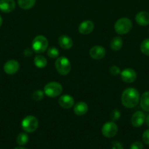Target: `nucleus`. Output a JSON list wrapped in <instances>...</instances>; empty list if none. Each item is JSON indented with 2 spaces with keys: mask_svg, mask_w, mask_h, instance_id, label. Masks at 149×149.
Masks as SVG:
<instances>
[{
  "mask_svg": "<svg viewBox=\"0 0 149 149\" xmlns=\"http://www.w3.org/2000/svg\"><path fill=\"white\" fill-rule=\"evenodd\" d=\"M140 94L136 89L129 87L123 92L121 95V102L124 107L131 109L138 104Z\"/></svg>",
  "mask_w": 149,
  "mask_h": 149,
  "instance_id": "obj_1",
  "label": "nucleus"
},
{
  "mask_svg": "<svg viewBox=\"0 0 149 149\" xmlns=\"http://www.w3.org/2000/svg\"><path fill=\"white\" fill-rule=\"evenodd\" d=\"M114 29L118 34H127L132 29V23L130 19L127 18V17H122V18L118 19L115 22Z\"/></svg>",
  "mask_w": 149,
  "mask_h": 149,
  "instance_id": "obj_2",
  "label": "nucleus"
},
{
  "mask_svg": "<svg viewBox=\"0 0 149 149\" xmlns=\"http://www.w3.org/2000/svg\"><path fill=\"white\" fill-rule=\"evenodd\" d=\"M55 67L61 75H67L71 71V63L68 58L64 56L58 57L55 62Z\"/></svg>",
  "mask_w": 149,
  "mask_h": 149,
  "instance_id": "obj_3",
  "label": "nucleus"
},
{
  "mask_svg": "<svg viewBox=\"0 0 149 149\" xmlns=\"http://www.w3.org/2000/svg\"><path fill=\"white\" fill-rule=\"evenodd\" d=\"M32 49L35 53H43L48 47V41L45 36L39 35L32 41Z\"/></svg>",
  "mask_w": 149,
  "mask_h": 149,
  "instance_id": "obj_4",
  "label": "nucleus"
},
{
  "mask_svg": "<svg viewBox=\"0 0 149 149\" xmlns=\"http://www.w3.org/2000/svg\"><path fill=\"white\" fill-rule=\"evenodd\" d=\"M63 91V87L60 83L51 81L44 87V93L49 97H56L60 95Z\"/></svg>",
  "mask_w": 149,
  "mask_h": 149,
  "instance_id": "obj_5",
  "label": "nucleus"
},
{
  "mask_svg": "<svg viewBox=\"0 0 149 149\" xmlns=\"http://www.w3.org/2000/svg\"><path fill=\"white\" fill-rule=\"evenodd\" d=\"M39 122L35 116L29 115L26 116L21 122V127L26 132H33L37 129Z\"/></svg>",
  "mask_w": 149,
  "mask_h": 149,
  "instance_id": "obj_6",
  "label": "nucleus"
},
{
  "mask_svg": "<svg viewBox=\"0 0 149 149\" xmlns=\"http://www.w3.org/2000/svg\"><path fill=\"white\" fill-rule=\"evenodd\" d=\"M117 132H118V127L114 122H106L102 126V133L106 138H113Z\"/></svg>",
  "mask_w": 149,
  "mask_h": 149,
  "instance_id": "obj_7",
  "label": "nucleus"
},
{
  "mask_svg": "<svg viewBox=\"0 0 149 149\" xmlns=\"http://www.w3.org/2000/svg\"><path fill=\"white\" fill-rule=\"evenodd\" d=\"M19 68H20V65L15 60H10L7 61L4 65V72L9 75H13L17 73Z\"/></svg>",
  "mask_w": 149,
  "mask_h": 149,
  "instance_id": "obj_8",
  "label": "nucleus"
},
{
  "mask_svg": "<svg viewBox=\"0 0 149 149\" xmlns=\"http://www.w3.org/2000/svg\"><path fill=\"white\" fill-rule=\"evenodd\" d=\"M121 79L126 83H132L137 79V74L130 68H125L121 72Z\"/></svg>",
  "mask_w": 149,
  "mask_h": 149,
  "instance_id": "obj_9",
  "label": "nucleus"
},
{
  "mask_svg": "<svg viewBox=\"0 0 149 149\" xmlns=\"http://www.w3.org/2000/svg\"><path fill=\"white\" fill-rule=\"evenodd\" d=\"M106 51L105 49L102 46L99 45H95L93 47L91 48L89 51V55L93 59L100 60L105 57Z\"/></svg>",
  "mask_w": 149,
  "mask_h": 149,
  "instance_id": "obj_10",
  "label": "nucleus"
},
{
  "mask_svg": "<svg viewBox=\"0 0 149 149\" xmlns=\"http://www.w3.org/2000/svg\"><path fill=\"white\" fill-rule=\"evenodd\" d=\"M145 119V116L144 113L138 111H136L131 116V123L134 127H140L143 125Z\"/></svg>",
  "mask_w": 149,
  "mask_h": 149,
  "instance_id": "obj_11",
  "label": "nucleus"
},
{
  "mask_svg": "<svg viewBox=\"0 0 149 149\" xmlns=\"http://www.w3.org/2000/svg\"><path fill=\"white\" fill-rule=\"evenodd\" d=\"M74 98L70 95H64L58 99V104L61 108L65 109H71L74 106Z\"/></svg>",
  "mask_w": 149,
  "mask_h": 149,
  "instance_id": "obj_12",
  "label": "nucleus"
},
{
  "mask_svg": "<svg viewBox=\"0 0 149 149\" xmlns=\"http://www.w3.org/2000/svg\"><path fill=\"white\" fill-rule=\"evenodd\" d=\"M94 29V24L91 20H84L82 22L78 27V31L81 34L86 35L91 33Z\"/></svg>",
  "mask_w": 149,
  "mask_h": 149,
  "instance_id": "obj_13",
  "label": "nucleus"
},
{
  "mask_svg": "<svg viewBox=\"0 0 149 149\" xmlns=\"http://www.w3.org/2000/svg\"><path fill=\"white\" fill-rule=\"evenodd\" d=\"M15 8L14 0H0V10L4 13H10Z\"/></svg>",
  "mask_w": 149,
  "mask_h": 149,
  "instance_id": "obj_14",
  "label": "nucleus"
},
{
  "mask_svg": "<svg viewBox=\"0 0 149 149\" xmlns=\"http://www.w3.org/2000/svg\"><path fill=\"white\" fill-rule=\"evenodd\" d=\"M58 45L62 49H69L72 47L73 41L71 37L67 35H61L58 38Z\"/></svg>",
  "mask_w": 149,
  "mask_h": 149,
  "instance_id": "obj_15",
  "label": "nucleus"
},
{
  "mask_svg": "<svg viewBox=\"0 0 149 149\" xmlns=\"http://www.w3.org/2000/svg\"><path fill=\"white\" fill-rule=\"evenodd\" d=\"M135 20L140 26H147L149 24V13L145 11L140 12L136 15Z\"/></svg>",
  "mask_w": 149,
  "mask_h": 149,
  "instance_id": "obj_16",
  "label": "nucleus"
},
{
  "mask_svg": "<svg viewBox=\"0 0 149 149\" xmlns=\"http://www.w3.org/2000/svg\"><path fill=\"white\" fill-rule=\"evenodd\" d=\"M88 105L85 102H78L74 106V113L77 116H83L88 111Z\"/></svg>",
  "mask_w": 149,
  "mask_h": 149,
  "instance_id": "obj_17",
  "label": "nucleus"
},
{
  "mask_svg": "<svg viewBox=\"0 0 149 149\" xmlns=\"http://www.w3.org/2000/svg\"><path fill=\"white\" fill-rule=\"evenodd\" d=\"M140 106L145 111L149 112V91L145 92L140 97Z\"/></svg>",
  "mask_w": 149,
  "mask_h": 149,
  "instance_id": "obj_18",
  "label": "nucleus"
},
{
  "mask_svg": "<svg viewBox=\"0 0 149 149\" xmlns=\"http://www.w3.org/2000/svg\"><path fill=\"white\" fill-rule=\"evenodd\" d=\"M122 45L123 40L120 36H115L110 41V47L114 51H118L121 49Z\"/></svg>",
  "mask_w": 149,
  "mask_h": 149,
  "instance_id": "obj_19",
  "label": "nucleus"
},
{
  "mask_svg": "<svg viewBox=\"0 0 149 149\" xmlns=\"http://www.w3.org/2000/svg\"><path fill=\"white\" fill-rule=\"evenodd\" d=\"M18 3L23 10H29L32 8L36 3V0H18Z\"/></svg>",
  "mask_w": 149,
  "mask_h": 149,
  "instance_id": "obj_20",
  "label": "nucleus"
},
{
  "mask_svg": "<svg viewBox=\"0 0 149 149\" xmlns=\"http://www.w3.org/2000/svg\"><path fill=\"white\" fill-rule=\"evenodd\" d=\"M34 63L37 68H43L47 65V59L42 55H37L34 59Z\"/></svg>",
  "mask_w": 149,
  "mask_h": 149,
  "instance_id": "obj_21",
  "label": "nucleus"
},
{
  "mask_svg": "<svg viewBox=\"0 0 149 149\" xmlns=\"http://www.w3.org/2000/svg\"><path fill=\"white\" fill-rule=\"evenodd\" d=\"M17 143L20 146H24L29 142V136L25 132L20 133L17 137Z\"/></svg>",
  "mask_w": 149,
  "mask_h": 149,
  "instance_id": "obj_22",
  "label": "nucleus"
},
{
  "mask_svg": "<svg viewBox=\"0 0 149 149\" xmlns=\"http://www.w3.org/2000/svg\"><path fill=\"white\" fill-rule=\"evenodd\" d=\"M140 50L144 55H149V39H146L142 42L140 45Z\"/></svg>",
  "mask_w": 149,
  "mask_h": 149,
  "instance_id": "obj_23",
  "label": "nucleus"
},
{
  "mask_svg": "<svg viewBox=\"0 0 149 149\" xmlns=\"http://www.w3.org/2000/svg\"><path fill=\"white\" fill-rule=\"evenodd\" d=\"M48 55L51 58H58L59 55V52L57 48L54 47H51L48 49Z\"/></svg>",
  "mask_w": 149,
  "mask_h": 149,
  "instance_id": "obj_24",
  "label": "nucleus"
},
{
  "mask_svg": "<svg viewBox=\"0 0 149 149\" xmlns=\"http://www.w3.org/2000/svg\"><path fill=\"white\" fill-rule=\"evenodd\" d=\"M44 95H45L44 91H42V90H36V91H34L32 93V97L34 100L39 101V100H41L43 99Z\"/></svg>",
  "mask_w": 149,
  "mask_h": 149,
  "instance_id": "obj_25",
  "label": "nucleus"
},
{
  "mask_svg": "<svg viewBox=\"0 0 149 149\" xmlns=\"http://www.w3.org/2000/svg\"><path fill=\"white\" fill-rule=\"evenodd\" d=\"M110 117L111 120L112 122H116L117 120L120 119L121 117V112L119 111L117 109H114V110L112 111V112L110 113Z\"/></svg>",
  "mask_w": 149,
  "mask_h": 149,
  "instance_id": "obj_26",
  "label": "nucleus"
},
{
  "mask_svg": "<svg viewBox=\"0 0 149 149\" xmlns=\"http://www.w3.org/2000/svg\"><path fill=\"white\" fill-rule=\"evenodd\" d=\"M110 73L113 76H117L121 74V70L116 65H112L110 68Z\"/></svg>",
  "mask_w": 149,
  "mask_h": 149,
  "instance_id": "obj_27",
  "label": "nucleus"
},
{
  "mask_svg": "<svg viewBox=\"0 0 149 149\" xmlns=\"http://www.w3.org/2000/svg\"><path fill=\"white\" fill-rule=\"evenodd\" d=\"M143 145L141 142H139V141H136L134 142L130 146V149H143Z\"/></svg>",
  "mask_w": 149,
  "mask_h": 149,
  "instance_id": "obj_28",
  "label": "nucleus"
},
{
  "mask_svg": "<svg viewBox=\"0 0 149 149\" xmlns=\"http://www.w3.org/2000/svg\"><path fill=\"white\" fill-rule=\"evenodd\" d=\"M143 141L147 145H149V129L145 131L143 134Z\"/></svg>",
  "mask_w": 149,
  "mask_h": 149,
  "instance_id": "obj_29",
  "label": "nucleus"
},
{
  "mask_svg": "<svg viewBox=\"0 0 149 149\" xmlns=\"http://www.w3.org/2000/svg\"><path fill=\"white\" fill-rule=\"evenodd\" d=\"M112 149H124V146L118 141H113L112 143Z\"/></svg>",
  "mask_w": 149,
  "mask_h": 149,
  "instance_id": "obj_30",
  "label": "nucleus"
},
{
  "mask_svg": "<svg viewBox=\"0 0 149 149\" xmlns=\"http://www.w3.org/2000/svg\"><path fill=\"white\" fill-rule=\"evenodd\" d=\"M33 53V49H31L29 48L28 49H26L24 51V55L26 57H30L31 55Z\"/></svg>",
  "mask_w": 149,
  "mask_h": 149,
  "instance_id": "obj_31",
  "label": "nucleus"
},
{
  "mask_svg": "<svg viewBox=\"0 0 149 149\" xmlns=\"http://www.w3.org/2000/svg\"><path fill=\"white\" fill-rule=\"evenodd\" d=\"M145 124L147 125V126L149 127V115H148V116L145 117Z\"/></svg>",
  "mask_w": 149,
  "mask_h": 149,
  "instance_id": "obj_32",
  "label": "nucleus"
},
{
  "mask_svg": "<svg viewBox=\"0 0 149 149\" xmlns=\"http://www.w3.org/2000/svg\"><path fill=\"white\" fill-rule=\"evenodd\" d=\"M2 22H3L2 17H1V15H0V27H1V25H2Z\"/></svg>",
  "mask_w": 149,
  "mask_h": 149,
  "instance_id": "obj_33",
  "label": "nucleus"
},
{
  "mask_svg": "<svg viewBox=\"0 0 149 149\" xmlns=\"http://www.w3.org/2000/svg\"><path fill=\"white\" fill-rule=\"evenodd\" d=\"M14 149H27V148H24V147H16V148Z\"/></svg>",
  "mask_w": 149,
  "mask_h": 149,
  "instance_id": "obj_34",
  "label": "nucleus"
}]
</instances>
